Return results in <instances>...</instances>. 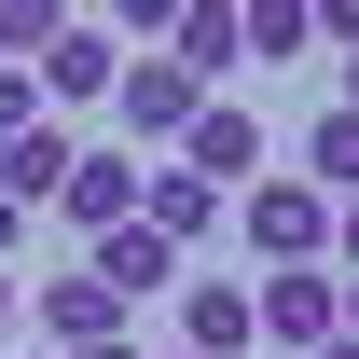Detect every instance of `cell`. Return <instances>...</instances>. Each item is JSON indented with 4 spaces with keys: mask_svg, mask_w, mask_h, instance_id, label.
Returning a JSON list of instances; mask_svg holds the SVG:
<instances>
[{
    "mask_svg": "<svg viewBox=\"0 0 359 359\" xmlns=\"http://www.w3.org/2000/svg\"><path fill=\"white\" fill-rule=\"evenodd\" d=\"M28 125H42V83H28V69H0V152H14Z\"/></svg>",
    "mask_w": 359,
    "mask_h": 359,
    "instance_id": "16",
    "label": "cell"
},
{
    "mask_svg": "<svg viewBox=\"0 0 359 359\" xmlns=\"http://www.w3.org/2000/svg\"><path fill=\"white\" fill-rule=\"evenodd\" d=\"M249 166H263V111L208 97V111H194V138H180V180H208V194H222V180H249Z\"/></svg>",
    "mask_w": 359,
    "mask_h": 359,
    "instance_id": "9",
    "label": "cell"
},
{
    "mask_svg": "<svg viewBox=\"0 0 359 359\" xmlns=\"http://www.w3.org/2000/svg\"><path fill=\"white\" fill-rule=\"evenodd\" d=\"M235 42H249V69H290V55H318V14L263 0V14H235Z\"/></svg>",
    "mask_w": 359,
    "mask_h": 359,
    "instance_id": "14",
    "label": "cell"
},
{
    "mask_svg": "<svg viewBox=\"0 0 359 359\" xmlns=\"http://www.w3.org/2000/svg\"><path fill=\"white\" fill-rule=\"evenodd\" d=\"M14 235H28V208H14V194H0V263H14Z\"/></svg>",
    "mask_w": 359,
    "mask_h": 359,
    "instance_id": "19",
    "label": "cell"
},
{
    "mask_svg": "<svg viewBox=\"0 0 359 359\" xmlns=\"http://www.w3.org/2000/svg\"><path fill=\"white\" fill-rule=\"evenodd\" d=\"M69 359H152V346H69Z\"/></svg>",
    "mask_w": 359,
    "mask_h": 359,
    "instance_id": "20",
    "label": "cell"
},
{
    "mask_svg": "<svg viewBox=\"0 0 359 359\" xmlns=\"http://www.w3.org/2000/svg\"><path fill=\"white\" fill-rule=\"evenodd\" d=\"M138 180H152L138 152H83V166H69V194H55V222H69V235L97 249L111 222H138Z\"/></svg>",
    "mask_w": 359,
    "mask_h": 359,
    "instance_id": "7",
    "label": "cell"
},
{
    "mask_svg": "<svg viewBox=\"0 0 359 359\" xmlns=\"http://www.w3.org/2000/svg\"><path fill=\"white\" fill-rule=\"evenodd\" d=\"M55 28H69V14H55V0H0V69H28V55L55 42Z\"/></svg>",
    "mask_w": 359,
    "mask_h": 359,
    "instance_id": "15",
    "label": "cell"
},
{
    "mask_svg": "<svg viewBox=\"0 0 359 359\" xmlns=\"http://www.w3.org/2000/svg\"><path fill=\"white\" fill-rule=\"evenodd\" d=\"M28 318H42V346H125V304H111L83 263L55 276V290H28Z\"/></svg>",
    "mask_w": 359,
    "mask_h": 359,
    "instance_id": "11",
    "label": "cell"
},
{
    "mask_svg": "<svg viewBox=\"0 0 359 359\" xmlns=\"http://www.w3.org/2000/svg\"><path fill=\"white\" fill-rule=\"evenodd\" d=\"M332 249H346V263H332V276H359V194H346V208H332Z\"/></svg>",
    "mask_w": 359,
    "mask_h": 359,
    "instance_id": "17",
    "label": "cell"
},
{
    "mask_svg": "<svg viewBox=\"0 0 359 359\" xmlns=\"http://www.w3.org/2000/svg\"><path fill=\"white\" fill-rule=\"evenodd\" d=\"M346 111H359V42H346Z\"/></svg>",
    "mask_w": 359,
    "mask_h": 359,
    "instance_id": "21",
    "label": "cell"
},
{
    "mask_svg": "<svg viewBox=\"0 0 359 359\" xmlns=\"http://www.w3.org/2000/svg\"><path fill=\"white\" fill-rule=\"evenodd\" d=\"M235 235H249L263 276H304V263H332V194H304V180H249V194H235Z\"/></svg>",
    "mask_w": 359,
    "mask_h": 359,
    "instance_id": "1",
    "label": "cell"
},
{
    "mask_svg": "<svg viewBox=\"0 0 359 359\" xmlns=\"http://www.w3.org/2000/svg\"><path fill=\"white\" fill-rule=\"evenodd\" d=\"M180 359H249L263 346V318H249V290H222V276H180Z\"/></svg>",
    "mask_w": 359,
    "mask_h": 359,
    "instance_id": "5",
    "label": "cell"
},
{
    "mask_svg": "<svg viewBox=\"0 0 359 359\" xmlns=\"http://www.w3.org/2000/svg\"><path fill=\"white\" fill-rule=\"evenodd\" d=\"M304 194H332V208L359 194V111H318L304 125Z\"/></svg>",
    "mask_w": 359,
    "mask_h": 359,
    "instance_id": "13",
    "label": "cell"
},
{
    "mask_svg": "<svg viewBox=\"0 0 359 359\" xmlns=\"http://www.w3.org/2000/svg\"><path fill=\"white\" fill-rule=\"evenodd\" d=\"M28 83H42V111H97V97L125 83V55H111V28H83V14H69V28L42 42V69H28Z\"/></svg>",
    "mask_w": 359,
    "mask_h": 359,
    "instance_id": "3",
    "label": "cell"
},
{
    "mask_svg": "<svg viewBox=\"0 0 359 359\" xmlns=\"http://www.w3.org/2000/svg\"><path fill=\"white\" fill-rule=\"evenodd\" d=\"M138 222H152V235L180 249V263H194V249H208V235L235 222V194H208V180H180V166H152V180H138Z\"/></svg>",
    "mask_w": 359,
    "mask_h": 359,
    "instance_id": "8",
    "label": "cell"
},
{
    "mask_svg": "<svg viewBox=\"0 0 359 359\" xmlns=\"http://www.w3.org/2000/svg\"><path fill=\"white\" fill-rule=\"evenodd\" d=\"M152 55H166V69H194V83H222V69H249V42H235V14H152Z\"/></svg>",
    "mask_w": 359,
    "mask_h": 359,
    "instance_id": "12",
    "label": "cell"
},
{
    "mask_svg": "<svg viewBox=\"0 0 359 359\" xmlns=\"http://www.w3.org/2000/svg\"><path fill=\"white\" fill-rule=\"evenodd\" d=\"M318 359H359V346H346V332H332V346H318Z\"/></svg>",
    "mask_w": 359,
    "mask_h": 359,
    "instance_id": "22",
    "label": "cell"
},
{
    "mask_svg": "<svg viewBox=\"0 0 359 359\" xmlns=\"http://www.w3.org/2000/svg\"><path fill=\"white\" fill-rule=\"evenodd\" d=\"M0 332H28V276H14V263H0Z\"/></svg>",
    "mask_w": 359,
    "mask_h": 359,
    "instance_id": "18",
    "label": "cell"
},
{
    "mask_svg": "<svg viewBox=\"0 0 359 359\" xmlns=\"http://www.w3.org/2000/svg\"><path fill=\"white\" fill-rule=\"evenodd\" d=\"M166 359H180V346H166Z\"/></svg>",
    "mask_w": 359,
    "mask_h": 359,
    "instance_id": "23",
    "label": "cell"
},
{
    "mask_svg": "<svg viewBox=\"0 0 359 359\" xmlns=\"http://www.w3.org/2000/svg\"><path fill=\"white\" fill-rule=\"evenodd\" d=\"M249 318H263V346H332V263H304V276H249Z\"/></svg>",
    "mask_w": 359,
    "mask_h": 359,
    "instance_id": "6",
    "label": "cell"
},
{
    "mask_svg": "<svg viewBox=\"0 0 359 359\" xmlns=\"http://www.w3.org/2000/svg\"><path fill=\"white\" fill-rule=\"evenodd\" d=\"M83 276H97V290H111V304H166V290H180V276H194V263H180V249H166V235H152V222H111V235H97V249H83Z\"/></svg>",
    "mask_w": 359,
    "mask_h": 359,
    "instance_id": "2",
    "label": "cell"
},
{
    "mask_svg": "<svg viewBox=\"0 0 359 359\" xmlns=\"http://www.w3.org/2000/svg\"><path fill=\"white\" fill-rule=\"evenodd\" d=\"M111 111H125V138H194L208 83H194V69H166V55H125V83H111Z\"/></svg>",
    "mask_w": 359,
    "mask_h": 359,
    "instance_id": "4",
    "label": "cell"
},
{
    "mask_svg": "<svg viewBox=\"0 0 359 359\" xmlns=\"http://www.w3.org/2000/svg\"><path fill=\"white\" fill-rule=\"evenodd\" d=\"M69 166H83V138H69V125H55V111H42V125H28V138H14V152H0V194H14V208L42 222L55 194H69Z\"/></svg>",
    "mask_w": 359,
    "mask_h": 359,
    "instance_id": "10",
    "label": "cell"
}]
</instances>
